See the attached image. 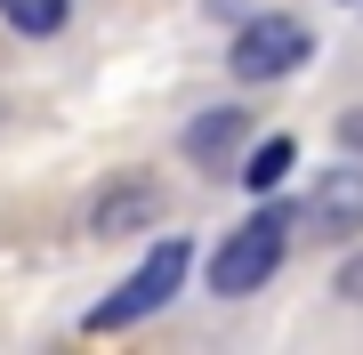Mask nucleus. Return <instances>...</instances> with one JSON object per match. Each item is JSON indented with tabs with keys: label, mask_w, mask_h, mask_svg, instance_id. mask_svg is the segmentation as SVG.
Segmentation results:
<instances>
[{
	"label": "nucleus",
	"mask_w": 363,
	"mask_h": 355,
	"mask_svg": "<svg viewBox=\"0 0 363 355\" xmlns=\"http://www.w3.org/2000/svg\"><path fill=\"white\" fill-rule=\"evenodd\" d=\"M339 299H363V259H347V266H339Z\"/></svg>",
	"instance_id": "nucleus-9"
},
{
	"label": "nucleus",
	"mask_w": 363,
	"mask_h": 355,
	"mask_svg": "<svg viewBox=\"0 0 363 355\" xmlns=\"http://www.w3.org/2000/svg\"><path fill=\"white\" fill-rule=\"evenodd\" d=\"M0 16H9L25 40H49V33H65V16H73V0H0Z\"/></svg>",
	"instance_id": "nucleus-6"
},
{
	"label": "nucleus",
	"mask_w": 363,
	"mask_h": 355,
	"mask_svg": "<svg viewBox=\"0 0 363 355\" xmlns=\"http://www.w3.org/2000/svg\"><path fill=\"white\" fill-rule=\"evenodd\" d=\"M307 235L315 242H347V235H363V170L355 162H331L323 178L307 186Z\"/></svg>",
	"instance_id": "nucleus-4"
},
{
	"label": "nucleus",
	"mask_w": 363,
	"mask_h": 355,
	"mask_svg": "<svg viewBox=\"0 0 363 355\" xmlns=\"http://www.w3.org/2000/svg\"><path fill=\"white\" fill-rule=\"evenodd\" d=\"M347 145H363V113H347Z\"/></svg>",
	"instance_id": "nucleus-10"
},
{
	"label": "nucleus",
	"mask_w": 363,
	"mask_h": 355,
	"mask_svg": "<svg viewBox=\"0 0 363 355\" xmlns=\"http://www.w3.org/2000/svg\"><path fill=\"white\" fill-rule=\"evenodd\" d=\"M291 162H298V145H291V137H259V145H250V162H242V178L267 194V186H283V178H291Z\"/></svg>",
	"instance_id": "nucleus-7"
},
{
	"label": "nucleus",
	"mask_w": 363,
	"mask_h": 355,
	"mask_svg": "<svg viewBox=\"0 0 363 355\" xmlns=\"http://www.w3.org/2000/svg\"><path fill=\"white\" fill-rule=\"evenodd\" d=\"M283 235H291V210H259L242 235H226L218 250H210V291H218V299L259 291L274 266H283Z\"/></svg>",
	"instance_id": "nucleus-2"
},
{
	"label": "nucleus",
	"mask_w": 363,
	"mask_h": 355,
	"mask_svg": "<svg viewBox=\"0 0 363 355\" xmlns=\"http://www.w3.org/2000/svg\"><path fill=\"white\" fill-rule=\"evenodd\" d=\"M234 137H242V106H226V113H202L194 130H186V154H194V162H210V170H226L218 154H226Z\"/></svg>",
	"instance_id": "nucleus-5"
},
{
	"label": "nucleus",
	"mask_w": 363,
	"mask_h": 355,
	"mask_svg": "<svg viewBox=\"0 0 363 355\" xmlns=\"http://www.w3.org/2000/svg\"><path fill=\"white\" fill-rule=\"evenodd\" d=\"M315 57V33L298 25V16H250L242 33H234V49H226V65H234V81H283V73H298Z\"/></svg>",
	"instance_id": "nucleus-3"
},
{
	"label": "nucleus",
	"mask_w": 363,
	"mask_h": 355,
	"mask_svg": "<svg viewBox=\"0 0 363 355\" xmlns=\"http://www.w3.org/2000/svg\"><path fill=\"white\" fill-rule=\"evenodd\" d=\"M186 266H194V242H186V235L154 242V250H145V266H138V275L121 283L113 299H97V307H89V331H130V323H145L154 307H169V299H178Z\"/></svg>",
	"instance_id": "nucleus-1"
},
{
	"label": "nucleus",
	"mask_w": 363,
	"mask_h": 355,
	"mask_svg": "<svg viewBox=\"0 0 363 355\" xmlns=\"http://www.w3.org/2000/svg\"><path fill=\"white\" fill-rule=\"evenodd\" d=\"M145 210H154V194H145V186H121V194H105V202H97V235H130Z\"/></svg>",
	"instance_id": "nucleus-8"
}]
</instances>
